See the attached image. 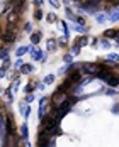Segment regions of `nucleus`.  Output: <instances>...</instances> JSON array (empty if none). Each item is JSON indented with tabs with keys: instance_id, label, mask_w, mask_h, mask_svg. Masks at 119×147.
Wrapping results in <instances>:
<instances>
[{
	"instance_id": "1",
	"label": "nucleus",
	"mask_w": 119,
	"mask_h": 147,
	"mask_svg": "<svg viewBox=\"0 0 119 147\" xmlns=\"http://www.w3.org/2000/svg\"><path fill=\"white\" fill-rule=\"evenodd\" d=\"M10 3H12V10H15L17 14H24V10H26V0H10Z\"/></svg>"
},
{
	"instance_id": "2",
	"label": "nucleus",
	"mask_w": 119,
	"mask_h": 147,
	"mask_svg": "<svg viewBox=\"0 0 119 147\" xmlns=\"http://www.w3.org/2000/svg\"><path fill=\"white\" fill-rule=\"evenodd\" d=\"M80 68L83 69V73H87V74H97L99 73L97 63H95V64H92V63H83V64H80Z\"/></svg>"
},
{
	"instance_id": "3",
	"label": "nucleus",
	"mask_w": 119,
	"mask_h": 147,
	"mask_svg": "<svg viewBox=\"0 0 119 147\" xmlns=\"http://www.w3.org/2000/svg\"><path fill=\"white\" fill-rule=\"evenodd\" d=\"M21 22V14H17L15 10H12V12H9V15H7V24H19Z\"/></svg>"
},
{
	"instance_id": "4",
	"label": "nucleus",
	"mask_w": 119,
	"mask_h": 147,
	"mask_svg": "<svg viewBox=\"0 0 119 147\" xmlns=\"http://www.w3.org/2000/svg\"><path fill=\"white\" fill-rule=\"evenodd\" d=\"M41 37H43V32H41V30H36V32H31V42H32V44H39V41H41Z\"/></svg>"
},
{
	"instance_id": "5",
	"label": "nucleus",
	"mask_w": 119,
	"mask_h": 147,
	"mask_svg": "<svg viewBox=\"0 0 119 147\" xmlns=\"http://www.w3.org/2000/svg\"><path fill=\"white\" fill-rule=\"evenodd\" d=\"M46 107H48V98H43V100L39 102V118L44 117L46 113H48V112H46Z\"/></svg>"
},
{
	"instance_id": "6",
	"label": "nucleus",
	"mask_w": 119,
	"mask_h": 147,
	"mask_svg": "<svg viewBox=\"0 0 119 147\" xmlns=\"http://www.w3.org/2000/svg\"><path fill=\"white\" fill-rule=\"evenodd\" d=\"M34 71V66L32 64H22L21 66V73H24V74H29Z\"/></svg>"
},
{
	"instance_id": "7",
	"label": "nucleus",
	"mask_w": 119,
	"mask_h": 147,
	"mask_svg": "<svg viewBox=\"0 0 119 147\" xmlns=\"http://www.w3.org/2000/svg\"><path fill=\"white\" fill-rule=\"evenodd\" d=\"M87 42H89V37H87V36H80V37L75 41V44L80 46V47H82V46H87Z\"/></svg>"
},
{
	"instance_id": "8",
	"label": "nucleus",
	"mask_w": 119,
	"mask_h": 147,
	"mask_svg": "<svg viewBox=\"0 0 119 147\" xmlns=\"http://www.w3.org/2000/svg\"><path fill=\"white\" fill-rule=\"evenodd\" d=\"M19 108L22 110V115H24V118L29 117V113H31V107H26V103H21V105H19Z\"/></svg>"
},
{
	"instance_id": "9",
	"label": "nucleus",
	"mask_w": 119,
	"mask_h": 147,
	"mask_svg": "<svg viewBox=\"0 0 119 147\" xmlns=\"http://www.w3.org/2000/svg\"><path fill=\"white\" fill-rule=\"evenodd\" d=\"M34 19H36V20H41V19H43V10H41V7H36V10H34Z\"/></svg>"
},
{
	"instance_id": "10",
	"label": "nucleus",
	"mask_w": 119,
	"mask_h": 147,
	"mask_svg": "<svg viewBox=\"0 0 119 147\" xmlns=\"http://www.w3.org/2000/svg\"><path fill=\"white\" fill-rule=\"evenodd\" d=\"M46 20H48L49 24H53V22H56V14H55V12H49V14L46 15Z\"/></svg>"
},
{
	"instance_id": "11",
	"label": "nucleus",
	"mask_w": 119,
	"mask_h": 147,
	"mask_svg": "<svg viewBox=\"0 0 119 147\" xmlns=\"http://www.w3.org/2000/svg\"><path fill=\"white\" fill-rule=\"evenodd\" d=\"M29 53H31V56H32V59H38V56H39V49H38L36 46H34V47H31Z\"/></svg>"
},
{
	"instance_id": "12",
	"label": "nucleus",
	"mask_w": 119,
	"mask_h": 147,
	"mask_svg": "<svg viewBox=\"0 0 119 147\" xmlns=\"http://www.w3.org/2000/svg\"><path fill=\"white\" fill-rule=\"evenodd\" d=\"M27 51H29V47H19V49L15 51V56H17V58H21V56H22V54H26Z\"/></svg>"
},
{
	"instance_id": "13",
	"label": "nucleus",
	"mask_w": 119,
	"mask_h": 147,
	"mask_svg": "<svg viewBox=\"0 0 119 147\" xmlns=\"http://www.w3.org/2000/svg\"><path fill=\"white\" fill-rule=\"evenodd\" d=\"M21 135H22V139H27V125L26 123L21 125Z\"/></svg>"
},
{
	"instance_id": "14",
	"label": "nucleus",
	"mask_w": 119,
	"mask_h": 147,
	"mask_svg": "<svg viewBox=\"0 0 119 147\" xmlns=\"http://www.w3.org/2000/svg\"><path fill=\"white\" fill-rule=\"evenodd\" d=\"M56 49V41L55 39H49L48 41V51H55Z\"/></svg>"
},
{
	"instance_id": "15",
	"label": "nucleus",
	"mask_w": 119,
	"mask_h": 147,
	"mask_svg": "<svg viewBox=\"0 0 119 147\" xmlns=\"http://www.w3.org/2000/svg\"><path fill=\"white\" fill-rule=\"evenodd\" d=\"M53 81H55V74H48V76L44 78V81H43V83H44V85H51Z\"/></svg>"
},
{
	"instance_id": "16",
	"label": "nucleus",
	"mask_w": 119,
	"mask_h": 147,
	"mask_svg": "<svg viewBox=\"0 0 119 147\" xmlns=\"http://www.w3.org/2000/svg\"><path fill=\"white\" fill-rule=\"evenodd\" d=\"M34 86H36V81H34V80H32V81H31L29 85H27V86H26V93H32V90H34Z\"/></svg>"
},
{
	"instance_id": "17",
	"label": "nucleus",
	"mask_w": 119,
	"mask_h": 147,
	"mask_svg": "<svg viewBox=\"0 0 119 147\" xmlns=\"http://www.w3.org/2000/svg\"><path fill=\"white\" fill-rule=\"evenodd\" d=\"M46 59H48V53H44V51H39V56H38V61H43V63H44Z\"/></svg>"
},
{
	"instance_id": "18",
	"label": "nucleus",
	"mask_w": 119,
	"mask_h": 147,
	"mask_svg": "<svg viewBox=\"0 0 119 147\" xmlns=\"http://www.w3.org/2000/svg\"><path fill=\"white\" fill-rule=\"evenodd\" d=\"M49 3H51V7H55V9H58L60 5H61L60 0H49Z\"/></svg>"
},
{
	"instance_id": "19",
	"label": "nucleus",
	"mask_w": 119,
	"mask_h": 147,
	"mask_svg": "<svg viewBox=\"0 0 119 147\" xmlns=\"http://www.w3.org/2000/svg\"><path fill=\"white\" fill-rule=\"evenodd\" d=\"M26 102L27 103L34 102V95H32V93H27V95H26Z\"/></svg>"
},
{
	"instance_id": "20",
	"label": "nucleus",
	"mask_w": 119,
	"mask_h": 147,
	"mask_svg": "<svg viewBox=\"0 0 119 147\" xmlns=\"http://www.w3.org/2000/svg\"><path fill=\"white\" fill-rule=\"evenodd\" d=\"M75 22H77V24H85V19H82V17H75Z\"/></svg>"
},
{
	"instance_id": "21",
	"label": "nucleus",
	"mask_w": 119,
	"mask_h": 147,
	"mask_svg": "<svg viewBox=\"0 0 119 147\" xmlns=\"http://www.w3.org/2000/svg\"><path fill=\"white\" fill-rule=\"evenodd\" d=\"M43 3H44V0H34V5H36V7H41Z\"/></svg>"
},
{
	"instance_id": "22",
	"label": "nucleus",
	"mask_w": 119,
	"mask_h": 147,
	"mask_svg": "<svg viewBox=\"0 0 119 147\" xmlns=\"http://www.w3.org/2000/svg\"><path fill=\"white\" fill-rule=\"evenodd\" d=\"M72 59H73L72 54H66V56H65V61H66V63H72Z\"/></svg>"
},
{
	"instance_id": "23",
	"label": "nucleus",
	"mask_w": 119,
	"mask_h": 147,
	"mask_svg": "<svg viewBox=\"0 0 119 147\" xmlns=\"http://www.w3.org/2000/svg\"><path fill=\"white\" fill-rule=\"evenodd\" d=\"M5 69H7V68H3V66L0 68V78H3V76H5Z\"/></svg>"
},
{
	"instance_id": "24",
	"label": "nucleus",
	"mask_w": 119,
	"mask_h": 147,
	"mask_svg": "<svg viewBox=\"0 0 119 147\" xmlns=\"http://www.w3.org/2000/svg\"><path fill=\"white\" fill-rule=\"evenodd\" d=\"M22 64H24V63H22V61H21V59H17V61H15V68H21V66H22Z\"/></svg>"
},
{
	"instance_id": "25",
	"label": "nucleus",
	"mask_w": 119,
	"mask_h": 147,
	"mask_svg": "<svg viewBox=\"0 0 119 147\" xmlns=\"http://www.w3.org/2000/svg\"><path fill=\"white\" fill-rule=\"evenodd\" d=\"M24 29L27 30V32H31V30H32V26H31V24H26V26H24Z\"/></svg>"
},
{
	"instance_id": "26",
	"label": "nucleus",
	"mask_w": 119,
	"mask_h": 147,
	"mask_svg": "<svg viewBox=\"0 0 119 147\" xmlns=\"http://www.w3.org/2000/svg\"><path fill=\"white\" fill-rule=\"evenodd\" d=\"M58 42H60V46H63V47H65V46H66V44H65V42H66V39H60Z\"/></svg>"
},
{
	"instance_id": "27",
	"label": "nucleus",
	"mask_w": 119,
	"mask_h": 147,
	"mask_svg": "<svg viewBox=\"0 0 119 147\" xmlns=\"http://www.w3.org/2000/svg\"><path fill=\"white\" fill-rule=\"evenodd\" d=\"M2 46H3V41H2V39H0V51H2Z\"/></svg>"
},
{
	"instance_id": "28",
	"label": "nucleus",
	"mask_w": 119,
	"mask_h": 147,
	"mask_svg": "<svg viewBox=\"0 0 119 147\" xmlns=\"http://www.w3.org/2000/svg\"><path fill=\"white\" fill-rule=\"evenodd\" d=\"M0 113H3V112H2V105H0Z\"/></svg>"
}]
</instances>
